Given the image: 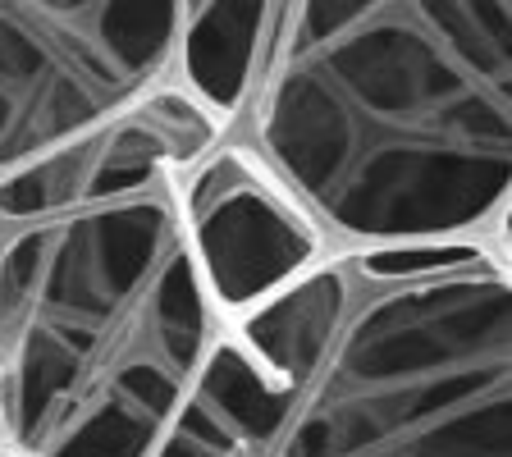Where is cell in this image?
I'll return each mask as SVG.
<instances>
[{
    "instance_id": "cell-3",
    "label": "cell",
    "mask_w": 512,
    "mask_h": 457,
    "mask_svg": "<svg viewBox=\"0 0 512 457\" xmlns=\"http://www.w3.org/2000/svg\"><path fill=\"white\" fill-rule=\"evenodd\" d=\"M151 457H512V247L325 252L224 320Z\"/></svg>"
},
{
    "instance_id": "cell-1",
    "label": "cell",
    "mask_w": 512,
    "mask_h": 457,
    "mask_svg": "<svg viewBox=\"0 0 512 457\" xmlns=\"http://www.w3.org/2000/svg\"><path fill=\"white\" fill-rule=\"evenodd\" d=\"M220 128L174 83L0 206V448L156 453L229 320L179 197Z\"/></svg>"
},
{
    "instance_id": "cell-5",
    "label": "cell",
    "mask_w": 512,
    "mask_h": 457,
    "mask_svg": "<svg viewBox=\"0 0 512 457\" xmlns=\"http://www.w3.org/2000/svg\"><path fill=\"white\" fill-rule=\"evenodd\" d=\"M179 197L224 316L266 298L270 288L302 275L330 252L316 224L266 174V165L224 128L197 156L183 160Z\"/></svg>"
},
{
    "instance_id": "cell-6",
    "label": "cell",
    "mask_w": 512,
    "mask_h": 457,
    "mask_svg": "<svg viewBox=\"0 0 512 457\" xmlns=\"http://www.w3.org/2000/svg\"><path fill=\"white\" fill-rule=\"evenodd\" d=\"M0 457H19V453H10V448H0Z\"/></svg>"
},
{
    "instance_id": "cell-4",
    "label": "cell",
    "mask_w": 512,
    "mask_h": 457,
    "mask_svg": "<svg viewBox=\"0 0 512 457\" xmlns=\"http://www.w3.org/2000/svg\"><path fill=\"white\" fill-rule=\"evenodd\" d=\"M188 23L192 0H0V206L183 83Z\"/></svg>"
},
{
    "instance_id": "cell-2",
    "label": "cell",
    "mask_w": 512,
    "mask_h": 457,
    "mask_svg": "<svg viewBox=\"0 0 512 457\" xmlns=\"http://www.w3.org/2000/svg\"><path fill=\"white\" fill-rule=\"evenodd\" d=\"M224 133L330 252L503 238L512 0H270Z\"/></svg>"
}]
</instances>
